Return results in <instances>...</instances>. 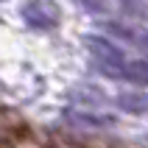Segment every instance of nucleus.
<instances>
[{
    "instance_id": "nucleus-1",
    "label": "nucleus",
    "mask_w": 148,
    "mask_h": 148,
    "mask_svg": "<svg viewBox=\"0 0 148 148\" xmlns=\"http://www.w3.org/2000/svg\"><path fill=\"white\" fill-rule=\"evenodd\" d=\"M23 20L36 31H48L59 23V8L50 0H31L23 6Z\"/></svg>"
},
{
    "instance_id": "nucleus-4",
    "label": "nucleus",
    "mask_w": 148,
    "mask_h": 148,
    "mask_svg": "<svg viewBox=\"0 0 148 148\" xmlns=\"http://www.w3.org/2000/svg\"><path fill=\"white\" fill-rule=\"evenodd\" d=\"M84 8H101V0H78Z\"/></svg>"
},
{
    "instance_id": "nucleus-3",
    "label": "nucleus",
    "mask_w": 148,
    "mask_h": 148,
    "mask_svg": "<svg viewBox=\"0 0 148 148\" xmlns=\"http://www.w3.org/2000/svg\"><path fill=\"white\" fill-rule=\"evenodd\" d=\"M120 106H123L126 112H148V95H143V98L123 95V98H120Z\"/></svg>"
},
{
    "instance_id": "nucleus-2",
    "label": "nucleus",
    "mask_w": 148,
    "mask_h": 148,
    "mask_svg": "<svg viewBox=\"0 0 148 148\" xmlns=\"http://www.w3.org/2000/svg\"><path fill=\"white\" fill-rule=\"evenodd\" d=\"M117 75H126L129 81L137 84H148V62H123Z\"/></svg>"
}]
</instances>
